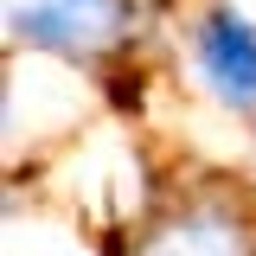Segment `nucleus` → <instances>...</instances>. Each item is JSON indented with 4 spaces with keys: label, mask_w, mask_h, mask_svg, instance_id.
Returning a JSON list of instances; mask_svg holds the SVG:
<instances>
[{
    "label": "nucleus",
    "mask_w": 256,
    "mask_h": 256,
    "mask_svg": "<svg viewBox=\"0 0 256 256\" xmlns=\"http://www.w3.org/2000/svg\"><path fill=\"white\" fill-rule=\"evenodd\" d=\"M186 58H192V84L224 116L256 128V20L250 13H237L230 0H212L186 26Z\"/></svg>",
    "instance_id": "nucleus-3"
},
{
    "label": "nucleus",
    "mask_w": 256,
    "mask_h": 256,
    "mask_svg": "<svg viewBox=\"0 0 256 256\" xmlns=\"http://www.w3.org/2000/svg\"><path fill=\"white\" fill-rule=\"evenodd\" d=\"M244 186H250V198H256V128H250V166H244Z\"/></svg>",
    "instance_id": "nucleus-4"
},
{
    "label": "nucleus",
    "mask_w": 256,
    "mask_h": 256,
    "mask_svg": "<svg viewBox=\"0 0 256 256\" xmlns=\"http://www.w3.org/2000/svg\"><path fill=\"white\" fill-rule=\"evenodd\" d=\"M109 256H256V198L237 180L160 186V198L109 237Z\"/></svg>",
    "instance_id": "nucleus-1"
},
{
    "label": "nucleus",
    "mask_w": 256,
    "mask_h": 256,
    "mask_svg": "<svg viewBox=\"0 0 256 256\" xmlns=\"http://www.w3.org/2000/svg\"><path fill=\"white\" fill-rule=\"evenodd\" d=\"M6 45L52 52L64 64H102L134 38V0H0Z\"/></svg>",
    "instance_id": "nucleus-2"
}]
</instances>
